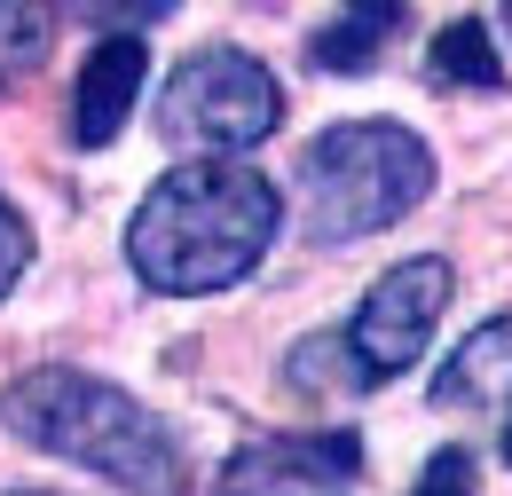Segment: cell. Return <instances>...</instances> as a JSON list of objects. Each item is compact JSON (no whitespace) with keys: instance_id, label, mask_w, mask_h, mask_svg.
I'll return each instance as SVG.
<instances>
[{"instance_id":"obj_1","label":"cell","mask_w":512,"mask_h":496,"mask_svg":"<svg viewBox=\"0 0 512 496\" xmlns=\"http://www.w3.org/2000/svg\"><path fill=\"white\" fill-rule=\"evenodd\" d=\"M276 229H284V197L260 166H237V158L174 166L134 205L127 268L166 300H205V292L245 284L268 260Z\"/></svg>"},{"instance_id":"obj_2","label":"cell","mask_w":512,"mask_h":496,"mask_svg":"<svg viewBox=\"0 0 512 496\" xmlns=\"http://www.w3.org/2000/svg\"><path fill=\"white\" fill-rule=\"evenodd\" d=\"M0 434L111 481L119 496H190V449L174 441V426L150 402H134L127 386L71 371V363H40V371L8 378Z\"/></svg>"},{"instance_id":"obj_3","label":"cell","mask_w":512,"mask_h":496,"mask_svg":"<svg viewBox=\"0 0 512 496\" xmlns=\"http://www.w3.org/2000/svg\"><path fill=\"white\" fill-rule=\"evenodd\" d=\"M300 229L308 245H363L426 205L434 150L402 119H339L300 150Z\"/></svg>"},{"instance_id":"obj_4","label":"cell","mask_w":512,"mask_h":496,"mask_svg":"<svg viewBox=\"0 0 512 496\" xmlns=\"http://www.w3.org/2000/svg\"><path fill=\"white\" fill-rule=\"evenodd\" d=\"M284 126V87L276 71L245 48H197L166 71V95H158V142L182 150L190 166L205 158H237Z\"/></svg>"},{"instance_id":"obj_5","label":"cell","mask_w":512,"mask_h":496,"mask_svg":"<svg viewBox=\"0 0 512 496\" xmlns=\"http://www.w3.org/2000/svg\"><path fill=\"white\" fill-rule=\"evenodd\" d=\"M449 292H457V268H449L442 252L394 260L379 284L363 292V308L347 315V331H339V355H347L355 394L402 378L426 347H434V331H442V315H449Z\"/></svg>"},{"instance_id":"obj_6","label":"cell","mask_w":512,"mask_h":496,"mask_svg":"<svg viewBox=\"0 0 512 496\" xmlns=\"http://www.w3.org/2000/svg\"><path fill=\"white\" fill-rule=\"evenodd\" d=\"M355 434H276L229 457L213 496H355Z\"/></svg>"},{"instance_id":"obj_7","label":"cell","mask_w":512,"mask_h":496,"mask_svg":"<svg viewBox=\"0 0 512 496\" xmlns=\"http://www.w3.org/2000/svg\"><path fill=\"white\" fill-rule=\"evenodd\" d=\"M142 79H150V48L134 32H103L87 48V63H79V87H71V142L79 150L119 142L134 103H142Z\"/></svg>"},{"instance_id":"obj_8","label":"cell","mask_w":512,"mask_h":496,"mask_svg":"<svg viewBox=\"0 0 512 496\" xmlns=\"http://www.w3.org/2000/svg\"><path fill=\"white\" fill-rule=\"evenodd\" d=\"M434 410H512V315L481 323L434 371Z\"/></svg>"},{"instance_id":"obj_9","label":"cell","mask_w":512,"mask_h":496,"mask_svg":"<svg viewBox=\"0 0 512 496\" xmlns=\"http://www.w3.org/2000/svg\"><path fill=\"white\" fill-rule=\"evenodd\" d=\"M426 71H434V87H465V95H497L505 87V56H497V32L481 24V16H457L434 32V48H426Z\"/></svg>"},{"instance_id":"obj_10","label":"cell","mask_w":512,"mask_h":496,"mask_svg":"<svg viewBox=\"0 0 512 496\" xmlns=\"http://www.w3.org/2000/svg\"><path fill=\"white\" fill-rule=\"evenodd\" d=\"M394 32H402V8H347V16H331L308 40V63L316 71H371Z\"/></svg>"},{"instance_id":"obj_11","label":"cell","mask_w":512,"mask_h":496,"mask_svg":"<svg viewBox=\"0 0 512 496\" xmlns=\"http://www.w3.org/2000/svg\"><path fill=\"white\" fill-rule=\"evenodd\" d=\"M48 40H56V16H48V8L0 0V95H16V87L48 63Z\"/></svg>"},{"instance_id":"obj_12","label":"cell","mask_w":512,"mask_h":496,"mask_svg":"<svg viewBox=\"0 0 512 496\" xmlns=\"http://www.w3.org/2000/svg\"><path fill=\"white\" fill-rule=\"evenodd\" d=\"M473 489H481V465H473V449H434L410 496H473Z\"/></svg>"},{"instance_id":"obj_13","label":"cell","mask_w":512,"mask_h":496,"mask_svg":"<svg viewBox=\"0 0 512 496\" xmlns=\"http://www.w3.org/2000/svg\"><path fill=\"white\" fill-rule=\"evenodd\" d=\"M24 268H32V221H24V213L0 197V300L24 284Z\"/></svg>"},{"instance_id":"obj_14","label":"cell","mask_w":512,"mask_h":496,"mask_svg":"<svg viewBox=\"0 0 512 496\" xmlns=\"http://www.w3.org/2000/svg\"><path fill=\"white\" fill-rule=\"evenodd\" d=\"M0 496H64V489H0Z\"/></svg>"},{"instance_id":"obj_15","label":"cell","mask_w":512,"mask_h":496,"mask_svg":"<svg viewBox=\"0 0 512 496\" xmlns=\"http://www.w3.org/2000/svg\"><path fill=\"white\" fill-rule=\"evenodd\" d=\"M505 465H512V418H505Z\"/></svg>"},{"instance_id":"obj_16","label":"cell","mask_w":512,"mask_h":496,"mask_svg":"<svg viewBox=\"0 0 512 496\" xmlns=\"http://www.w3.org/2000/svg\"><path fill=\"white\" fill-rule=\"evenodd\" d=\"M505 24H512V8H505Z\"/></svg>"}]
</instances>
